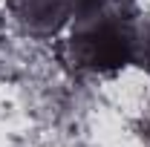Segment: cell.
<instances>
[{"instance_id": "1", "label": "cell", "mask_w": 150, "mask_h": 147, "mask_svg": "<svg viewBox=\"0 0 150 147\" xmlns=\"http://www.w3.org/2000/svg\"><path fill=\"white\" fill-rule=\"evenodd\" d=\"M81 46V61L93 69H118L130 61V49L133 40L130 35L115 26V23H101L93 26L87 35L78 37Z\"/></svg>"}, {"instance_id": "2", "label": "cell", "mask_w": 150, "mask_h": 147, "mask_svg": "<svg viewBox=\"0 0 150 147\" xmlns=\"http://www.w3.org/2000/svg\"><path fill=\"white\" fill-rule=\"evenodd\" d=\"M104 3H107V0H75V9H78L84 18H90V15H95Z\"/></svg>"}, {"instance_id": "3", "label": "cell", "mask_w": 150, "mask_h": 147, "mask_svg": "<svg viewBox=\"0 0 150 147\" xmlns=\"http://www.w3.org/2000/svg\"><path fill=\"white\" fill-rule=\"evenodd\" d=\"M147 133H150V127H147Z\"/></svg>"}]
</instances>
